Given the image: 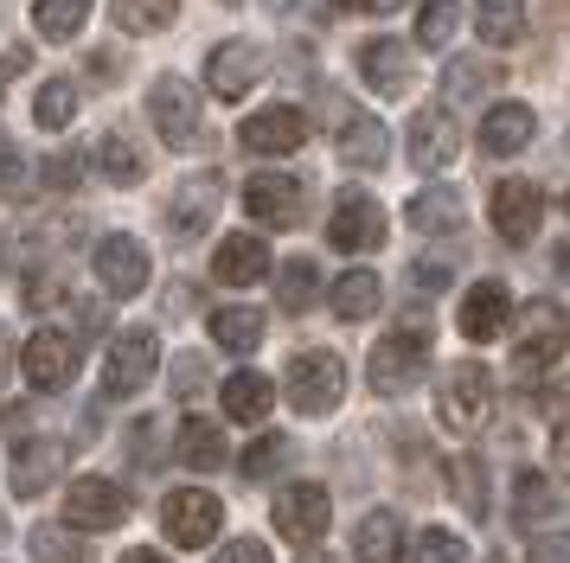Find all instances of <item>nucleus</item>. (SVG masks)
<instances>
[{"mask_svg": "<svg viewBox=\"0 0 570 563\" xmlns=\"http://www.w3.org/2000/svg\"><path fill=\"white\" fill-rule=\"evenodd\" d=\"M449 493H455V506H462L468 518H488V467L474 455L449 461Z\"/></svg>", "mask_w": 570, "mask_h": 563, "instance_id": "nucleus-38", "label": "nucleus"}, {"mask_svg": "<svg viewBox=\"0 0 570 563\" xmlns=\"http://www.w3.org/2000/svg\"><path fill=\"white\" fill-rule=\"evenodd\" d=\"M212 276L232 282V288H250V282L269 276V244L257 230H237V237H218V256H212Z\"/></svg>", "mask_w": 570, "mask_h": 563, "instance_id": "nucleus-23", "label": "nucleus"}, {"mask_svg": "<svg viewBox=\"0 0 570 563\" xmlns=\"http://www.w3.org/2000/svg\"><path fill=\"white\" fill-rule=\"evenodd\" d=\"M283 391L302 416H334L346 397V365H340V353H295Z\"/></svg>", "mask_w": 570, "mask_h": 563, "instance_id": "nucleus-4", "label": "nucleus"}, {"mask_svg": "<svg viewBox=\"0 0 570 563\" xmlns=\"http://www.w3.org/2000/svg\"><path fill=\"white\" fill-rule=\"evenodd\" d=\"M327 493H321V486L314 481H295V486H283V493H276V532L288 537V544H321V537H327V525H334V518H327Z\"/></svg>", "mask_w": 570, "mask_h": 563, "instance_id": "nucleus-18", "label": "nucleus"}, {"mask_svg": "<svg viewBox=\"0 0 570 563\" xmlns=\"http://www.w3.org/2000/svg\"><path fill=\"white\" fill-rule=\"evenodd\" d=\"M488 218H493V230H500L507 244H532L539 225H544V192L532 186V179H500L493 199H488Z\"/></svg>", "mask_w": 570, "mask_h": 563, "instance_id": "nucleus-16", "label": "nucleus"}, {"mask_svg": "<svg viewBox=\"0 0 570 563\" xmlns=\"http://www.w3.org/2000/svg\"><path fill=\"white\" fill-rule=\"evenodd\" d=\"M442 429H455V435H474L481 423L493 416V378H488V365H474V358H462V365H449L442 372Z\"/></svg>", "mask_w": 570, "mask_h": 563, "instance_id": "nucleus-5", "label": "nucleus"}, {"mask_svg": "<svg viewBox=\"0 0 570 563\" xmlns=\"http://www.w3.org/2000/svg\"><path fill=\"white\" fill-rule=\"evenodd\" d=\"M122 518H129V493L116 481H104V474L71 481V493H65V525H78V532H109V525H122Z\"/></svg>", "mask_w": 570, "mask_h": 563, "instance_id": "nucleus-14", "label": "nucleus"}, {"mask_svg": "<svg viewBox=\"0 0 570 563\" xmlns=\"http://www.w3.org/2000/svg\"><path fill=\"white\" fill-rule=\"evenodd\" d=\"M90 160H97V174H104L109 186H141V179H148V154L135 148L122 128L97 135V154H90Z\"/></svg>", "mask_w": 570, "mask_h": 563, "instance_id": "nucleus-28", "label": "nucleus"}, {"mask_svg": "<svg viewBox=\"0 0 570 563\" xmlns=\"http://www.w3.org/2000/svg\"><path fill=\"white\" fill-rule=\"evenodd\" d=\"M13 378V327H7V320H0V384Z\"/></svg>", "mask_w": 570, "mask_h": 563, "instance_id": "nucleus-51", "label": "nucleus"}, {"mask_svg": "<svg viewBox=\"0 0 570 563\" xmlns=\"http://www.w3.org/2000/svg\"><path fill=\"white\" fill-rule=\"evenodd\" d=\"M340 160H346L353 174H365V167L379 174L391 160V128L379 122V116H346V122H340Z\"/></svg>", "mask_w": 570, "mask_h": 563, "instance_id": "nucleus-25", "label": "nucleus"}, {"mask_svg": "<svg viewBox=\"0 0 570 563\" xmlns=\"http://www.w3.org/2000/svg\"><path fill=\"white\" fill-rule=\"evenodd\" d=\"M404 218H411V230H423V237H449V230H462L468 225L462 186H423V192H411Z\"/></svg>", "mask_w": 570, "mask_h": 563, "instance_id": "nucleus-21", "label": "nucleus"}, {"mask_svg": "<svg viewBox=\"0 0 570 563\" xmlns=\"http://www.w3.org/2000/svg\"><path fill=\"white\" fill-rule=\"evenodd\" d=\"M360 77L372 83V97H411L416 46L411 39H365L360 46Z\"/></svg>", "mask_w": 570, "mask_h": 563, "instance_id": "nucleus-17", "label": "nucleus"}, {"mask_svg": "<svg viewBox=\"0 0 570 563\" xmlns=\"http://www.w3.org/2000/svg\"><path fill=\"white\" fill-rule=\"evenodd\" d=\"M32 563H83V537L65 525H39L32 532Z\"/></svg>", "mask_w": 570, "mask_h": 563, "instance_id": "nucleus-42", "label": "nucleus"}, {"mask_svg": "<svg viewBox=\"0 0 570 563\" xmlns=\"http://www.w3.org/2000/svg\"><path fill=\"white\" fill-rule=\"evenodd\" d=\"M0 199H27V160L0 154Z\"/></svg>", "mask_w": 570, "mask_h": 563, "instance_id": "nucleus-46", "label": "nucleus"}, {"mask_svg": "<svg viewBox=\"0 0 570 563\" xmlns=\"http://www.w3.org/2000/svg\"><path fill=\"white\" fill-rule=\"evenodd\" d=\"M411 563H468V544L455 532H423L416 551H411Z\"/></svg>", "mask_w": 570, "mask_h": 563, "instance_id": "nucleus-43", "label": "nucleus"}, {"mask_svg": "<svg viewBox=\"0 0 570 563\" xmlns=\"http://www.w3.org/2000/svg\"><path fill=\"white\" fill-rule=\"evenodd\" d=\"M78 365H83V346L65 327H39L20 346V372H27L32 391H71L78 384Z\"/></svg>", "mask_w": 570, "mask_h": 563, "instance_id": "nucleus-7", "label": "nucleus"}, {"mask_svg": "<svg viewBox=\"0 0 570 563\" xmlns=\"http://www.w3.org/2000/svg\"><path fill=\"white\" fill-rule=\"evenodd\" d=\"M455 327H462L468 346H488V339H500V333L513 327V295H507V282H474V288L462 295Z\"/></svg>", "mask_w": 570, "mask_h": 563, "instance_id": "nucleus-19", "label": "nucleus"}, {"mask_svg": "<svg viewBox=\"0 0 570 563\" xmlns=\"http://www.w3.org/2000/svg\"><path fill=\"white\" fill-rule=\"evenodd\" d=\"M558 358H564V314H558V302H539V307H532V333L519 339V353H513L519 384L544 378Z\"/></svg>", "mask_w": 570, "mask_h": 563, "instance_id": "nucleus-20", "label": "nucleus"}, {"mask_svg": "<svg viewBox=\"0 0 570 563\" xmlns=\"http://www.w3.org/2000/svg\"><path fill=\"white\" fill-rule=\"evenodd\" d=\"M212 563H269V544H263V537H232Z\"/></svg>", "mask_w": 570, "mask_h": 563, "instance_id": "nucleus-47", "label": "nucleus"}, {"mask_svg": "<svg viewBox=\"0 0 570 563\" xmlns=\"http://www.w3.org/2000/svg\"><path fill=\"white\" fill-rule=\"evenodd\" d=\"M174 455H180L186 467H218V461H225V429H218L212 416H186L180 435H174Z\"/></svg>", "mask_w": 570, "mask_h": 563, "instance_id": "nucleus-34", "label": "nucleus"}, {"mask_svg": "<svg viewBox=\"0 0 570 563\" xmlns=\"http://www.w3.org/2000/svg\"><path fill=\"white\" fill-rule=\"evenodd\" d=\"M218 205H225V174H186L174 192H167V211H160V225L174 244H199L212 225H218Z\"/></svg>", "mask_w": 570, "mask_h": 563, "instance_id": "nucleus-3", "label": "nucleus"}, {"mask_svg": "<svg viewBox=\"0 0 570 563\" xmlns=\"http://www.w3.org/2000/svg\"><path fill=\"white\" fill-rule=\"evenodd\" d=\"M442 282H449L442 263H411V288H416V295H430V288H442Z\"/></svg>", "mask_w": 570, "mask_h": 563, "instance_id": "nucleus-50", "label": "nucleus"}, {"mask_svg": "<svg viewBox=\"0 0 570 563\" xmlns=\"http://www.w3.org/2000/svg\"><path fill=\"white\" fill-rule=\"evenodd\" d=\"M488 563H500V557H488Z\"/></svg>", "mask_w": 570, "mask_h": 563, "instance_id": "nucleus-57", "label": "nucleus"}, {"mask_svg": "<svg viewBox=\"0 0 570 563\" xmlns=\"http://www.w3.org/2000/svg\"><path fill=\"white\" fill-rule=\"evenodd\" d=\"M225 7H237V0H225Z\"/></svg>", "mask_w": 570, "mask_h": 563, "instance_id": "nucleus-56", "label": "nucleus"}, {"mask_svg": "<svg viewBox=\"0 0 570 563\" xmlns=\"http://www.w3.org/2000/svg\"><path fill=\"white\" fill-rule=\"evenodd\" d=\"M327 244L340 256H365L385 244V205L372 192H340L334 211H327Z\"/></svg>", "mask_w": 570, "mask_h": 563, "instance_id": "nucleus-10", "label": "nucleus"}, {"mask_svg": "<svg viewBox=\"0 0 570 563\" xmlns=\"http://www.w3.org/2000/svg\"><path fill=\"white\" fill-rule=\"evenodd\" d=\"M455 26H462V7H455V0H430V7H423V13H416V46L423 51H442L449 46V39H455Z\"/></svg>", "mask_w": 570, "mask_h": 563, "instance_id": "nucleus-40", "label": "nucleus"}, {"mask_svg": "<svg viewBox=\"0 0 570 563\" xmlns=\"http://www.w3.org/2000/svg\"><path fill=\"white\" fill-rule=\"evenodd\" d=\"M353 551H360V563H397L404 557V525H397V512L391 506L365 512L360 532H353Z\"/></svg>", "mask_w": 570, "mask_h": 563, "instance_id": "nucleus-27", "label": "nucleus"}, {"mask_svg": "<svg viewBox=\"0 0 570 563\" xmlns=\"http://www.w3.org/2000/svg\"><path fill=\"white\" fill-rule=\"evenodd\" d=\"M302 563H334V557H302Z\"/></svg>", "mask_w": 570, "mask_h": 563, "instance_id": "nucleus-55", "label": "nucleus"}, {"mask_svg": "<svg viewBox=\"0 0 570 563\" xmlns=\"http://www.w3.org/2000/svg\"><path fill=\"white\" fill-rule=\"evenodd\" d=\"M218 525H225V506H218V493H206V486H174L160 500V532H167V544H180V551L212 544Z\"/></svg>", "mask_w": 570, "mask_h": 563, "instance_id": "nucleus-6", "label": "nucleus"}, {"mask_svg": "<svg viewBox=\"0 0 570 563\" xmlns=\"http://www.w3.org/2000/svg\"><path fill=\"white\" fill-rule=\"evenodd\" d=\"M442 90H449V102L488 97V90H500V65L493 58H449L442 65Z\"/></svg>", "mask_w": 570, "mask_h": 563, "instance_id": "nucleus-32", "label": "nucleus"}, {"mask_svg": "<svg viewBox=\"0 0 570 563\" xmlns=\"http://www.w3.org/2000/svg\"><path fill=\"white\" fill-rule=\"evenodd\" d=\"M206 333L225 346V353H257V339H263V314L257 307H212L206 314Z\"/></svg>", "mask_w": 570, "mask_h": 563, "instance_id": "nucleus-30", "label": "nucleus"}, {"mask_svg": "<svg viewBox=\"0 0 570 563\" xmlns=\"http://www.w3.org/2000/svg\"><path fill=\"white\" fill-rule=\"evenodd\" d=\"M474 32L493 51H507L525 39V0H474Z\"/></svg>", "mask_w": 570, "mask_h": 563, "instance_id": "nucleus-31", "label": "nucleus"}, {"mask_svg": "<svg viewBox=\"0 0 570 563\" xmlns=\"http://www.w3.org/2000/svg\"><path fill=\"white\" fill-rule=\"evenodd\" d=\"M97 282H104V295H116V302H135L141 288H148V244L141 237H129V230H109V237H97Z\"/></svg>", "mask_w": 570, "mask_h": 563, "instance_id": "nucleus-11", "label": "nucleus"}, {"mask_svg": "<svg viewBox=\"0 0 570 563\" xmlns=\"http://www.w3.org/2000/svg\"><path fill=\"white\" fill-rule=\"evenodd\" d=\"M558 481L544 474V467H519V481H513V525L525 532V525H544V518H558Z\"/></svg>", "mask_w": 570, "mask_h": 563, "instance_id": "nucleus-26", "label": "nucleus"}, {"mask_svg": "<svg viewBox=\"0 0 570 563\" xmlns=\"http://www.w3.org/2000/svg\"><path fill=\"white\" fill-rule=\"evenodd\" d=\"M58 461H65V442H52V435H27V442L13 448V500H39V493L52 486Z\"/></svg>", "mask_w": 570, "mask_h": 563, "instance_id": "nucleus-24", "label": "nucleus"}, {"mask_svg": "<svg viewBox=\"0 0 570 563\" xmlns=\"http://www.w3.org/2000/svg\"><path fill=\"white\" fill-rule=\"evenodd\" d=\"M314 295H321V269H314V263L295 256V263L276 269V307H283V314H308Z\"/></svg>", "mask_w": 570, "mask_h": 563, "instance_id": "nucleus-37", "label": "nucleus"}, {"mask_svg": "<svg viewBox=\"0 0 570 563\" xmlns=\"http://www.w3.org/2000/svg\"><path fill=\"white\" fill-rule=\"evenodd\" d=\"M218 404H225V416H232V423H263V416H269V404H276V391H269V378H263V372H232V378L218 384Z\"/></svg>", "mask_w": 570, "mask_h": 563, "instance_id": "nucleus-29", "label": "nucleus"}, {"mask_svg": "<svg viewBox=\"0 0 570 563\" xmlns=\"http://www.w3.org/2000/svg\"><path fill=\"white\" fill-rule=\"evenodd\" d=\"M155 365H160V339L148 327L116 333V339H109V353H104V391H109V397H135V391H148Z\"/></svg>", "mask_w": 570, "mask_h": 563, "instance_id": "nucleus-8", "label": "nucleus"}, {"mask_svg": "<svg viewBox=\"0 0 570 563\" xmlns=\"http://www.w3.org/2000/svg\"><path fill=\"white\" fill-rule=\"evenodd\" d=\"M244 211L269 230H295L308 218V186L295 174H250L244 179Z\"/></svg>", "mask_w": 570, "mask_h": 563, "instance_id": "nucleus-9", "label": "nucleus"}, {"mask_svg": "<svg viewBox=\"0 0 570 563\" xmlns=\"http://www.w3.org/2000/svg\"><path fill=\"white\" fill-rule=\"evenodd\" d=\"M32 122L52 128V135L78 122V83H71V77H52V83L39 90V102H32Z\"/></svg>", "mask_w": 570, "mask_h": 563, "instance_id": "nucleus-39", "label": "nucleus"}, {"mask_svg": "<svg viewBox=\"0 0 570 563\" xmlns=\"http://www.w3.org/2000/svg\"><path fill=\"white\" fill-rule=\"evenodd\" d=\"M32 71V46H13L7 58H0V102H7V90H13V77Z\"/></svg>", "mask_w": 570, "mask_h": 563, "instance_id": "nucleus-48", "label": "nucleus"}, {"mask_svg": "<svg viewBox=\"0 0 570 563\" xmlns=\"http://www.w3.org/2000/svg\"><path fill=\"white\" fill-rule=\"evenodd\" d=\"M455 154H462L455 116H449L442 102H423L411 116V167L416 174H442V167H455Z\"/></svg>", "mask_w": 570, "mask_h": 563, "instance_id": "nucleus-15", "label": "nucleus"}, {"mask_svg": "<svg viewBox=\"0 0 570 563\" xmlns=\"http://www.w3.org/2000/svg\"><path fill=\"white\" fill-rule=\"evenodd\" d=\"M199 384H206V358H199V353H180V358H174V391H180V397H193Z\"/></svg>", "mask_w": 570, "mask_h": 563, "instance_id": "nucleus-45", "label": "nucleus"}, {"mask_svg": "<svg viewBox=\"0 0 570 563\" xmlns=\"http://www.w3.org/2000/svg\"><path fill=\"white\" fill-rule=\"evenodd\" d=\"M365 13H379V20H385V13H397V7H411V0H360Z\"/></svg>", "mask_w": 570, "mask_h": 563, "instance_id": "nucleus-52", "label": "nucleus"}, {"mask_svg": "<svg viewBox=\"0 0 570 563\" xmlns=\"http://www.w3.org/2000/svg\"><path fill=\"white\" fill-rule=\"evenodd\" d=\"M78 179H83V160H78V154H52V160H46V186H58V192H71Z\"/></svg>", "mask_w": 570, "mask_h": 563, "instance_id": "nucleus-44", "label": "nucleus"}, {"mask_svg": "<svg viewBox=\"0 0 570 563\" xmlns=\"http://www.w3.org/2000/svg\"><path fill=\"white\" fill-rule=\"evenodd\" d=\"M148 122L167 148H199V135H206V90H193L186 77H155L148 83Z\"/></svg>", "mask_w": 570, "mask_h": 563, "instance_id": "nucleus-2", "label": "nucleus"}, {"mask_svg": "<svg viewBox=\"0 0 570 563\" xmlns=\"http://www.w3.org/2000/svg\"><path fill=\"white\" fill-rule=\"evenodd\" d=\"M122 563H167V557H160V551H129Z\"/></svg>", "mask_w": 570, "mask_h": 563, "instance_id": "nucleus-53", "label": "nucleus"}, {"mask_svg": "<svg viewBox=\"0 0 570 563\" xmlns=\"http://www.w3.org/2000/svg\"><path fill=\"white\" fill-rule=\"evenodd\" d=\"M327 302H334L340 320H372V314H379V302H385V288H379V276H372V269H346V276L334 282V295H327Z\"/></svg>", "mask_w": 570, "mask_h": 563, "instance_id": "nucleus-33", "label": "nucleus"}, {"mask_svg": "<svg viewBox=\"0 0 570 563\" xmlns=\"http://www.w3.org/2000/svg\"><path fill=\"white\" fill-rule=\"evenodd\" d=\"M302 141H308V116H302L295 102H269L257 116H244V128H237V148L257 154V160L263 154H269V160H276V154H295Z\"/></svg>", "mask_w": 570, "mask_h": 563, "instance_id": "nucleus-12", "label": "nucleus"}, {"mask_svg": "<svg viewBox=\"0 0 570 563\" xmlns=\"http://www.w3.org/2000/svg\"><path fill=\"white\" fill-rule=\"evenodd\" d=\"M90 20V0H32V32L39 39H78Z\"/></svg>", "mask_w": 570, "mask_h": 563, "instance_id": "nucleus-36", "label": "nucleus"}, {"mask_svg": "<svg viewBox=\"0 0 570 563\" xmlns=\"http://www.w3.org/2000/svg\"><path fill=\"white\" fill-rule=\"evenodd\" d=\"M263 7H269V13H295V7H302V0H263Z\"/></svg>", "mask_w": 570, "mask_h": 563, "instance_id": "nucleus-54", "label": "nucleus"}, {"mask_svg": "<svg viewBox=\"0 0 570 563\" xmlns=\"http://www.w3.org/2000/svg\"><path fill=\"white\" fill-rule=\"evenodd\" d=\"M174 13H180V0H109V26H122V32H135V39L174 26Z\"/></svg>", "mask_w": 570, "mask_h": 563, "instance_id": "nucleus-35", "label": "nucleus"}, {"mask_svg": "<svg viewBox=\"0 0 570 563\" xmlns=\"http://www.w3.org/2000/svg\"><path fill=\"white\" fill-rule=\"evenodd\" d=\"M257 77H263V46H257V39H225V46L206 51V90L218 102L250 97V90H257Z\"/></svg>", "mask_w": 570, "mask_h": 563, "instance_id": "nucleus-13", "label": "nucleus"}, {"mask_svg": "<svg viewBox=\"0 0 570 563\" xmlns=\"http://www.w3.org/2000/svg\"><path fill=\"white\" fill-rule=\"evenodd\" d=\"M525 563H564V537H558V532L532 537V551H525Z\"/></svg>", "mask_w": 570, "mask_h": 563, "instance_id": "nucleus-49", "label": "nucleus"}, {"mask_svg": "<svg viewBox=\"0 0 570 563\" xmlns=\"http://www.w3.org/2000/svg\"><path fill=\"white\" fill-rule=\"evenodd\" d=\"M532 135H539V116H532L525 102H493L488 116H481V148H488L493 160L525 154L532 148Z\"/></svg>", "mask_w": 570, "mask_h": 563, "instance_id": "nucleus-22", "label": "nucleus"}, {"mask_svg": "<svg viewBox=\"0 0 570 563\" xmlns=\"http://www.w3.org/2000/svg\"><path fill=\"white\" fill-rule=\"evenodd\" d=\"M423 365H430V320L411 314L397 333H385L379 346H372V365H365V378L379 397H404L423 384Z\"/></svg>", "mask_w": 570, "mask_h": 563, "instance_id": "nucleus-1", "label": "nucleus"}, {"mask_svg": "<svg viewBox=\"0 0 570 563\" xmlns=\"http://www.w3.org/2000/svg\"><path fill=\"white\" fill-rule=\"evenodd\" d=\"M295 455V442L288 435H263L244 448V481H269V474H283V461Z\"/></svg>", "mask_w": 570, "mask_h": 563, "instance_id": "nucleus-41", "label": "nucleus"}]
</instances>
